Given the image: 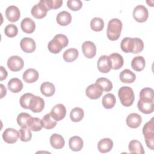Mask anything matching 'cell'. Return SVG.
Instances as JSON below:
<instances>
[{
  "instance_id": "cell-1",
  "label": "cell",
  "mask_w": 154,
  "mask_h": 154,
  "mask_svg": "<svg viewBox=\"0 0 154 154\" xmlns=\"http://www.w3.org/2000/svg\"><path fill=\"white\" fill-rule=\"evenodd\" d=\"M122 26V22L120 19L117 18L111 19L108 22L106 29L108 38L112 41L118 40L121 34Z\"/></svg>"
},
{
  "instance_id": "cell-2",
  "label": "cell",
  "mask_w": 154,
  "mask_h": 154,
  "mask_svg": "<svg viewBox=\"0 0 154 154\" xmlns=\"http://www.w3.org/2000/svg\"><path fill=\"white\" fill-rule=\"evenodd\" d=\"M69 40L64 34H57L54 36L48 45V50L53 54L59 53L64 48L68 45Z\"/></svg>"
},
{
  "instance_id": "cell-3",
  "label": "cell",
  "mask_w": 154,
  "mask_h": 154,
  "mask_svg": "<svg viewBox=\"0 0 154 154\" xmlns=\"http://www.w3.org/2000/svg\"><path fill=\"white\" fill-rule=\"evenodd\" d=\"M118 96L123 106L128 107L133 104L135 96L134 91L131 87L128 86L121 87L118 91Z\"/></svg>"
},
{
  "instance_id": "cell-4",
  "label": "cell",
  "mask_w": 154,
  "mask_h": 154,
  "mask_svg": "<svg viewBox=\"0 0 154 154\" xmlns=\"http://www.w3.org/2000/svg\"><path fill=\"white\" fill-rule=\"evenodd\" d=\"M143 134L144 135L147 147L151 149H154V130L153 119L147 122L143 128Z\"/></svg>"
},
{
  "instance_id": "cell-5",
  "label": "cell",
  "mask_w": 154,
  "mask_h": 154,
  "mask_svg": "<svg viewBox=\"0 0 154 154\" xmlns=\"http://www.w3.org/2000/svg\"><path fill=\"white\" fill-rule=\"evenodd\" d=\"M133 17L138 22H146L149 16L147 8L143 5H138L135 7L133 11Z\"/></svg>"
},
{
  "instance_id": "cell-6",
  "label": "cell",
  "mask_w": 154,
  "mask_h": 154,
  "mask_svg": "<svg viewBox=\"0 0 154 154\" xmlns=\"http://www.w3.org/2000/svg\"><path fill=\"white\" fill-rule=\"evenodd\" d=\"M48 11V10L46 5L43 2V1L41 0L38 2V3L36 4L32 7L31 13L34 17L40 19L45 17L46 16Z\"/></svg>"
},
{
  "instance_id": "cell-7",
  "label": "cell",
  "mask_w": 154,
  "mask_h": 154,
  "mask_svg": "<svg viewBox=\"0 0 154 154\" xmlns=\"http://www.w3.org/2000/svg\"><path fill=\"white\" fill-rule=\"evenodd\" d=\"M23 66V60L19 56H11L7 60V66L9 69L13 72H17L22 70Z\"/></svg>"
},
{
  "instance_id": "cell-8",
  "label": "cell",
  "mask_w": 154,
  "mask_h": 154,
  "mask_svg": "<svg viewBox=\"0 0 154 154\" xmlns=\"http://www.w3.org/2000/svg\"><path fill=\"white\" fill-rule=\"evenodd\" d=\"M103 90L97 84H93L88 85L85 90L87 96L91 99H99L103 93Z\"/></svg>"
},
{
  "instance_id": "cell-9",
  "label": "cell",
  "mask_w": 154,
  "mask_h": 154,
  "mask_svg": "<svg viewBox=\"0 0 154 154\" xmlns=\"http://www.w3.org/2000/svg\"><path fill=\"white\" fill-rule=\"evenodd\" d=\"M45 107L44 100L37 96H33L29 102V109H31L33 112H40Z\"/></svg>"
},
{
  "instance_id": "cell-10",
  "label": "cell",
  "mask_w": 154,
  "mask_h": 154,
  "mask_svg": "<svg viewBox=\"0 0 154 154\" xmlns=\"http://www.w3.org/2000/svg\"><path fill=\"white\" fill-rule=\"evenodd\" d=\"M97 67L98 70L103 73H108L111 69V63L109 56L108 55H102L99 57Z\"/></svg>"
},
{
  "instance_id": "cell-11",
  "label": "cell",
  "mask_w": 154,
  "mask_h": 154,
  "mask_svg": "<svg viewBox=\"0 0 154 154\" xmlns=\"http://www.w3.org/2000/svg\"><path fill=\"white\" fill-rule=\"evenodd\" d=\"M51 116L56 120L60 121L63 120L66 114V108L61 103L55 105L51 111Z\"/></svg>"
},
{
  "instance_id": "cell-12",
  "label": "cell",
  "mask_w": 154,
  "mask_h": 154,
  "mask_svg": "<svg viewBox=\"0 0 154 154\" xmlns=\"http://www.w3.org/2000/svg\"><path fill=\"white\" fill-rule=\"evenodd\" d=\"M82 51L84 56L87 58H93L96 53V47L91 41H85L82 45Z\"/></svg>"
},
{
  "instance_id": "cell-13",
  "label": "cell",
  "mask_w": 154,
  "mask_h": 154,
  "mask_svg": "<svg viewBox=\"0 0 154 154\" xmlns=\"http://www.w3.org/2000/svg\"><path fill=\"white\" fill-rule=\"evenodd\" d=\"M19 138V132L13 128L6 129L2 134V138L8 144L15 143Z\"/></svg>"
},
{
  "instance_id": "cell-14",
  "label": "cell",
  "mask_w": 154,
  "mask_h": 154,
  "mask_svg": "<svg viewBox=\"0 0 154 154\" xmlns=\"http://www.w3.org/2000/svg\"><path fill=\"white\" fill-rule=\"evenodd\" d=\"M20 46L22 50L25 53H31L36 48L35 41L29 37L23 38L20 42Z\"/></svg>"
},
{
  "instance_id": "cell-15",
  "label": "cell",
  "mask_w": 154,
  "mask_h": 154,
  "mask_svg": "<svg viewBox=\"0 0 154 154\" xmlns=\"http://www.w3.org/2000/svg\"><path fill=\"white\" fill-rule=\"evenodd\" d=\"M5 16L8 21L15 22L20 18V10L16 6L10 5L5 10Z\"/></svg>"
},
{
  "instance_id": "cell-16",
  "label": "cell",
  "mask_w": 154,
  "mask_h": 154,
  "mask_svg": "<svg viewBox=\"0 0 154 154\" xmlns=\"http://www.w3.org/2000/svg\"><path fill=\"white\" fill-rule=\"evenodd\" d=\"M137 106L141 112L146 114H150L154 111V101H149L140 99L137 103Z\"/></svg>"
},
{
  "instance_id": "cell-17",
  "label": "cell",
  "mask_w": 154,
  "mask_h": 154,
  "mask_svg": "<svg viewBox=\"0 0 154 154\" xmlns=\"http://www.w3.org/2000/svg\"><path fill=\"white\" fill-rule=\"evenodd\" d=\"M142 123V118L137 113H131L126 118V124L131 128H137Z\"/></svg>"
},
{
  "instance_id": "cell-18",
  "label": "cell",
  "mask_w": 154,
  "mask_h": 154,
  "mask_svg": "<svg viewBox=\"0 0 154 154\" xmlns=\"http://www.w3.org/2000/svg\"><path fill=\"white\" fill-rule=\"evenodd\" d=\"M120 48L122 51L125 53H132L135 48V38L125 37L121 42Z\"/></svg>"
},
{
  "instance_id": "cell-19",
  "label": "cell",
  "mask_w": 154,
  "mask_h": 154,
  "mask_svg": "<svg viewBox=\"0 0 154 154\" xmlns=\"http://www.w3.org/2000/svg\"><path fill=\"white\" fill-rule=\"evenodd\" d=\"M38 77V72L32 68L26 70L23 74V79L26 83H33L37 81Z\"/></svg>"
},
{
  "instance_id": "cell-20",
  "label": "cell",
  "mask_w": 154,
  "mask_h": 154,
  "mask_svg": "<svg viewBox=\"0 0 154 154\" xmlns=\"http://www.w3.org/2000/svg\"><path fill=\"white\" fill-rule=\"evenodd\" d=\"M113 147V141L108 138H105L100 140L97 143V149L102 153L109 152Z\"/></svg>"
},
{
  "instance_id": "cell-21",
  "label": "cell",
  "mask_w": 154,
  "mask_h": 154,
  "mask_svg": "<svg viewBox=\"0 0 154 154\" xmlns=\"http://www.w3.org/2000/svg\"><path fill=\"white\" fill-rule=\"evenodd\" d=\"M111 63V69L114 70H118L122 67L124 63L123 57L118 53H112L109 56Z\"/></svg>"
},
{
  "instance_id": "cell-22",
  "label": "cell",
  "mask_w": 154,
  "mask_h": 154,
  "mask_svg": "<svg viewBox=\"0 0 154 154\" xmlns=\"http://www.w3.org/2000/svg\"><path fill=\"white\" fill-rule=\"evenodd\" d=\"M20 27L24 32L31 34L35 29V24L34 20H32L31 18L26 17L22 20L20 23Z\"/></svg>"
},
{
  "instance_id": "cell-23",
  "label": "cell",
  "mask_w": 154,
  "mask_h": 154,
  "mask_svg": "<svg viewBox=\"0 0 154 154\" xmlns=\"http://www.w3.org/2000/svg\"><path fill=\"white\" fill-rule=\"evenodd\" d=\"M50 144L55 149H60L64 147L65 141L61 135L53 134L50 137Z\"/></svg>"
},
{
  "instance_id": "cell-24",
  "label": "cell",
  "mask_w": 154,
  "mask_h": 154,
  "mask_svg": "<svg viewBox=\"0 0 154 154\" xmlns=\"http://www.w3.org/2000/svg\"><path fill=\"white\" fill-rule=\"evenodd\" d=\"M57 22L61 26H66L70 24L72 20V16L70 13L66 11L60 12L56 17Z\"/></svg>"
},
{
  "instance_id": "cell-25",
  "label": "cell",
  "mask_w": 154,
  "mask_h": 154,
  "mask_svg": "<svg viewBox=\"0 0 154 154\" xmlns=\"http://www.w3.org/2000/svg\"><path fill=\"white\" fill-rule=\"evenodd\" d=\"M8 88L12 93H19L23 88V83L17 78H11L8 82Z\"/></svg>"
},
{
  "instance_id": "cell-26",
  "label": "cell",
  "mask_w": 154,
  "mask_h": 154,
  "mask_svg": "<svg viewBox=\"0 0 154 154\" xmlns=\"http://www.w3.org/2000/svg\"><path fill=\"white\" fill-rule=\"evenodd\" d=\"M69 145L72 150L78 152L81 150L83 147V140L79 136H73L69 139Z\"/></svg>"
},
{
  "instance_id": "cell-27",
  "label": "cell",
  "mask_w": 154,
  "mask_h": 154,
  "mask_svg": "<svg viewBox=\"0 0 154 154\" xmlns=\"http://www.w3.org/2000/svg\"><path fill=\"white\" fill-rule=\"evenodd\" d=\"M120 79L123 83L130 84L134 82L136 75L129 69H125L120 73Z\"/></svg>"
},
{
  "instance_id": "cell-28",
  "label": "cell",
  "mask_w": 154,
  "mask_h": 154,
  "mask_svg": "<svg viewBox=\"0 0 154 154\" xmlns=\"http://www.w3.org/2000/svg\"><path fill=\"white\" fill-rule=\"evenodd\" d=\"M40 91L45 96L51 97L54 94L55 88L52 83L50 82H44L40 86Z\"/></svg>"
},
{
  "instance_id": "cell-29",
  "label": "cell",
  "mask_w": 154,
  "mask_h": 154,
  "mask_svg": "<svg viewBox=\"0 0 154 154\" xmlns=\"http://www.w3.org/2000/svg\"><path fill=\"white\" fill-rule=\"evenodd\" d=\"M129 150L131 153L144 154L145 153L141 143L136 140H131L129 144Z\"/></svg>"
},
{
  "instance_id": "cell-30",
  "label": "cell",
  "mask_w": 154,
  "mask_h": 154,
  "mask_svg": "<svg viewBox=\"0 0 154 154\" xmlns=\"http://www.w3.org/2000/svg\"><path fill=\"white\" fill-rule=\"evenodd\" d=\"M145 64L144 58L142 56H137L132 59L131 61V67L134 70L140 72L144 69Z\"/></svg>"
},
{
  "instance_id": "cell-31",
  "label": "cell",
  "mask_w": 154,
  "mask_h": 154,
  "mask_svg": "<svg viewBox=\"0 0 154 154\" xmlns=\"http://www.w3.org/2000/svg\"><path fill=\"white\" fill-rule=\"evenodd\" d=\"M116 102L115 96L112 93H107L103 96L102 103L103 107L106 109L112 108Z\"/></svg>"
},
{
  "instance_id": "cell-32",
  "label": "cell",
  "mask_w": 154,
  "mask_h": 154,
  "mask_svg": "<svg viewBox=\"0 0 154 154\" xmlns=\"http://www.w3.org/2000/svg\"><path fill=\"white\" fill-rule=\"evenodd\" d=\"M79 55L78 49L75 48H70L67 49L63 54V59L67 63L74 61L77 59Z\"/></svg>"
},
{
  "instance_id": "cell-33",
  "label": "cell",
  "mask_w": 154,
  "mask_h": 154,
  "mask_svg": "<svg viewBox=\"0 0 154 154\" xmlns=\"http://www.w3.org/2000/svg\"><path fill=\"white\" fill-rule=\"evenodd\" d=\"M42 123L43 128L46 129H51L57 125V121L51 116V113L45 114L42 119Z\"/></svg>"
},
{
  "instance_id": "cell-34",
  "label": "cell",
  "mask_w": 154,
  "mask_h": 154,
  "mask_svg": "<svg viewBox=\"0 0 154 154\" xmlns=\"http://www.w3.org/2000/svg\"><path fill=\"white\" fill-rule=\"evenodd\" d=\"M84 116V112L83 109L79 107H75L72 109L70 113V117L72 122H79Z\"/></svg>"
},
{
  "instance_id": "cell-35",
  "label": "cell",
  "mask_w": 154,
  "mask_h": 154,
  "mask_svg": "<svg viewBox=\"0 0 154 154\" xmlns=\"http://www.w3.org/2000/svg\"><path fill=\"white\" fill-rule=\"evenodd\" d=\"M28 127L34 132L40 131L43 128L42 120L38 117H31L28 122Z\"/></svg>"
},
{
  "instance_id": "cell-36",
  "label": "cell",
  "mask_w": 154,
  "mask_h": 154,
  "mask_svg": "<svg viewBox=\"0 0 154 154\" xmlns=\"http://www.w3.org/2000/svg\"><path fill=\"white\" fill-rule=\"evenodd\" d=\"M31 130L28 127H21L19 131V137L22 141L27 142L31 140L32 138Z\"/></svg>"
},
{
  "instance_id": "cell-37",
  "label": "cell",
  "mask_w": 154,
  "mask_h": 154,
  "mask_svg": "<svg viewBox=\"0 0 154 154\" xmlns=\"http://www.w3.org/2000/svg\"><path fill=\"white\" fill-rule=\"evenodd\" d=\"M96 84H98L103 90V91H110L112 88V84L110 80L106 78H99L96 81Z\"/></svg>"
},
{
  "instance_id": "cell-38",
  "label": "cell",
  "mask_w": 154,
  "mask_h": 154,
  "mask_svg": "<svg viewBox=\"0 0 154 154\" xmlns=\"http://www.w3.org/2000/svg\"><path fill=\"white\" fill-rule=\"evenodd\" d=\"M153 90L151 88L146 87L143 88L140 93V99L142 100L153 101Z\"/></svg>"
},
{
  "instance_id": "cell-39",
  "label": "cell",
  "mask_w": 154,
  "mask_h": 154,
  "mask_svg": "<svg viewBox=\"0 0 154 154\" xmlns=\"http://www.w3.org/2000/svg\"><path fill=\"white\" fill-rule=\"evenodd\" d=\"M90 27L94 31H100L104 27L103 20L100 17H94L90 22Z\"/></svg>"
},
{
  "instance_id": "cell-40",
  "label": "cell",
  "mask_w": 154,
  "mask_h": 154,
  "mask_svg": "<svg viewBox=\"0 0 154 154\" xmlns=\"http://www.w3.org/2000/svg\"><path fill=\"white\" fill-rule=\"evenodd\" d=\"M31 117V116L26 112H21L17 116V123L20 127L28 126V122Z\"/></svg>"
},
{
  "instance_id": "cell-41",
  "label": "cell",
  "mask_w": 154,
  "mask_h": 154,
  "mask_svg": "<svg viewBox=\"0 0 154 154\" xmlns=\"http://www.w3.org/2000/svg\"><path fill=\"white\" fill-rule=\"evenodd\" d=\"M48 10L51 9H57L61 7L62 0H42Z\"/></svg>"
},
{
  "instance_id": "cell-42",
  "label": "cell",
  "mask_w": 154,
  "mask_h": 154,
  "mask_svg": "<svg viewBox=\"0 0 154 154\" xmlns=\"http://www.w3.org/2000/svg\"><path fill=\"white\" fill-rule=\"evenodd\" d=\"M34 95L29 93H26L23 94L19 100L20 106L25 109H29V102L31 99L32 97Z\"/></svg>"
},
{
  "instance_id": "cell-43",
  "label": "cell",
  "mask_w": 154,
  "mask_h": 154,
  "mask_svg": "<svg viewBox=\"0 0 154 154\" xmlns=\"http://www.w3.org/2000/svg\"><path fill=\"white\" fill-rule=\"evenodd\" d=\"M4 33L10 38L14 37L18 33L17 27L14 24H9L5 26L4 29Z\"/></svg>"
},
{
  "instance_id": "cell-44",
  "label": "cell",
  "mask_w": 154,
  "mask_h": 154,
  "mask_svg": "<svg viewBox=\"0 0 154 154\" xmlns=\"http://www.w3.org/2000/svg\"><path fill=\"white\" fill-rule=\"evenodd\" d=\"M67 5L72 11H78L82 6V2L80 0H69Z\"/></svg>"
},
{
  "instance_id": "cell-45",
  "label": "cell",
  "mask_w": 154,
  "mask_h": 154,
  "mask_svg": "<svg viewBox=\"0 0 154 154\" xmlns=\"http://www.w3.org/2000/svg\"><path fill=\"white\" fill-rule=\"evenodd\" d=\"M135 38V48L133 51V54H138L141 52L144 48V43L141 39L139 38Z\"/></svg>"
},
{
  "instance_id": "cell-46",
  "label": "cell",
  "mask_w": 154,
  "mask_h": 154,
  "mask_svg": "<svg viewBox=\"0 0 154 154\" xmlns=\"http://www.w3.org/2000/svg\"><path fill=\"white\" fill-rule=\"evenodd\" d=\"M1 76H0V80L1 81H3L4 79H5L8 75V73L7 72V70H5V69L4 68L3 66H1Z\"/></svg>"
},
{
  "instance_id": "cell-47",
  "label": "cell",
  "mask_w": 154,
  "mask_h": 154,
  "mask_svg": "<svg viewBox=\"0 0 154 154\" xmlns=\"http://www.w3.org/2000/svg\"><path fill=\"white\" fill-rule=\"evenodd\" d=\"M0 87H1V98H3L7 93V89L3 84H1Z\"/></svg>"
}]
</instances>
